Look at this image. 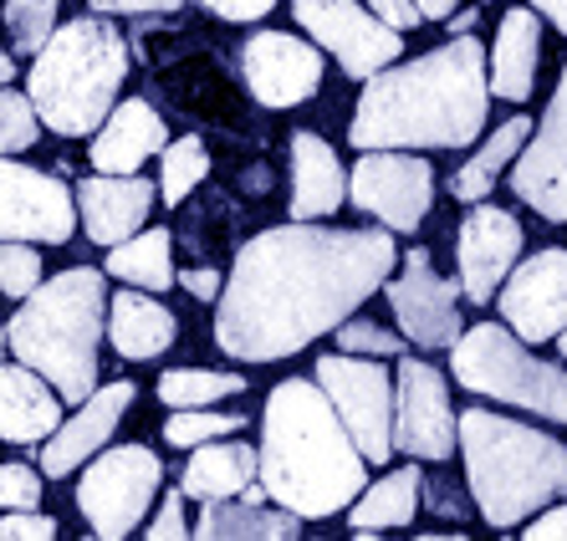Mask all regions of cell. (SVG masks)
<instances>
[{
    "instance_id": "9c48e42d",
    "label": "cell",
    "mask_w": 567,
    "mask_h": 541,
    "mask_svg": "<svg viewBox=\"0 0 567 541\" xmlns=\"http://www.w3.org/2000/svg\"><path fill=\"white\" fill-rule=\"evenodd\" d=\"M312 378L338 409L353 445L363 449V460L389 465V455H394V373L383 368V357L328 353L317 357Z\"/></svg>"
},
{
    "instance_id": "4fadbf2b",
    "label": "cell",
    "mask_w": 567,
    "mask_h": 541,
    "mask_svg": "<svg viewBox=\"0 0 567 541\" xmlns=\"http://www.w3.org/2000/svg\"><path fill=\"white\" fill-rule=\"evenodd\" d=\"M389 291V306H394V322H399V337L410 347H450L461 337V281H445L430 266V251H410L399 256V277L383 281Z\"/></svg>"
},
{
    "instance_id": "74e56055",
    "label": "cell",
    "mask_w": 567,
    "mask_h": 541,
    "mask_svg": "<svg viewBox=\"0 0 567 541\" xmlns=\"http://www.w3.org/2000/svg\"><path fill=\"white\" fill-rule=\"evenodd\" d=\"M0 506L6 511H37L41 506V470L37 465H0Z\"/></svg>"
},
{
    "instance_id": "d6986e66",
    "label": "cell",
    "mask_w": 567,
    "mask_h": 541,
    "mask_svg": "<svg viewBox=\"0 0 567 541\" xmlns=\"http://www.w3.org/2000/svg\"><path fill=\"white\" fill-rule=\"evenodd\" d=\"M128 409H133V383L128 378L97 383L93 394L78 404V414L62 419L52 435L41 439V465L37 470H47V480H62V476H72V470H82V465L93 460L97 449L113 439V429H118V419Z\"/></svg>"
},
{
    "instance_id": "8fae6325",
    "label": "cell",
    "mask_w": 567,
    "mask_h": 541,
    "mask_svg": "<svg viewBox=\"0 0 567 541\" xmlns=\"http://www.w3.org/2000/svg\"><path fill=\"white\" fill-rule=\"evenodd\" d=\"M291 15L322 46V56H332L358 82L404 56V31L383 27L363 0H291Z\"/></svg>"
},
{
    "instance_id": "8d00e7d4",
    "label": "cell",
    "mask_w": 567,
    "mask_h": 541,
    "mask_svg": "<svg viewBox=\"0 0 567 541\" xmlns=\"http://www.w3.org/2000/svg\"><path fill=\"white\" fill-rule=\"evenodd\" d=\"M41 281V256L31 240H0V296H27Z\"/></svg>"
},
{
    "instance_id": "ee69618b",
    "label": "cell",
    "mask_w": 567,
    "mask_h": 541,
    "mask_svg": "<svg viewBox=\"0 0 567 541\" xmlns=\"http://www.w3.org/2000/svg\"><path fill=\"white\" fill-rule=\"evenodd\" d=\"M373 15H379L383 27H394V31H410V27H424V15L414 0H363Z\"/></svg>"
},
{
    "instance_id": "2e32d148",
    "label": "cell",
    "mask_w": 567,
    "mask_h": 541,
    "mask_svg": "<svg viewBox=\"0 0 567 541\" xmlns=\"http://www.w3.org/2000/svg\"><path fill=\"white\" fill-rule=\"evenodd\" d=\"M491 302L522 343H553L567 327V251L547 246V251L516 261Z\"/></svg>"
},
{
    "instance_id": "ba28073f",
    "label": "cell",
    "mask_w": 567,
    "mask_h": 541,
    "mask_svg": "<svg viewBox=\"0 0 567 541\" xmlns=\"http://www.w3.org/2000/svg\"><path fill=\"white\" fill-rule=\"evenodd\" d=\"M158 486H164V465L148 445H103L82 465L78 511L93 527V537L123 541L128 531L144 527Z\"/></svg>"
},
{
    "instance_id": "30bf717a",
    "label": "cell",
    "mask_w": 567,
    "mask_h": 541,
    "mask_svg": "<svg viewBox=\"0 0 567 541\" xmlns=\"http://www.w3.org/2000/svg\"><path fill=\"white\" fill-rule=\"evenodd\" d=\"M348 199L383 230L414 236L435 205V169L414 148H363L348 174Z\"/></svg>"
},
{
    "instance_id": "ac0fdd59",
    "label": "cell",
    "mask_w": 567,
    "mask_h": 541,
    "mask_svg": "<svg viewBox=\"0 0 567 541\" xmlns=\"http://www.w3.org/2000/svg\"><path fill=\"white\" fill-rule=\"evenodd\" d=\"M516 261H522V220L512 210H502V205L475 199L465 210L461 230H455V266H461L455 281H461V296L486 306Z\"/></svg>"
},
{
    "instance_id": "cb8c5ba5",
    "label": "cell",
    "mask_w": 567,
    "mask_h": 541,
    "mask_svg": "<svg viewBox=\"0 0 567 541\" xmlns=\"http://www.w3.org/2000/svg\"><path fill=\"white\" fill-rule=\"evenodd\" d=\"M62 424V394L27 363L0 357V439L6 445H41Z\"/></svg>"
},
{
    "instance_id": "ffe728a7",
    "label": "cell",
    "mask_w": 567,
    "mask_h": 541,
    "mask_svg": "<svg viewBox=\"0 0 567 541\" xmlns=\"http://www.w3.org/2000/svg\"><path fill=\"white\" fill-rule=\"evenodd\" d=\"M72 199H78V225L87 230V240L118 246L148 225L158 185H148L144 174H93L72 189Z\"/></svg>"
},
{
    "instance_id": "277c9868",
    "label": "cell",
    "mask_w": 567,
    "mask_h": 541,
    "mask_svg": "<svg viewBox=\"0 0 567 541\" xmlns=\"http://www.w3.org/2000/svg\"><path fill=\"white\" fill-rule=\"evenodd\" d=\"M107 332V281L93 266H72L37 281L6 322V353L37 368L66 404L97 388V347Z\"/></svg>"
},
{
    "instance_id": "7402d4cb",
    "label": "cell",
    "mask_w": 567,
    "mask_h": 541,
    "mask_svg": "<svg viewBox=\"0 0 567 541\" xmlns=\"http://www.w3.org/2000/svg\"><path fill=\"white\" fill-rule=\"evenodd\" d=\"M348 174L332 154V144L312 128L291 133V220H328L343 210Z\"/></svg>"
},
{
    "instance_id": "681fc988",
    "label": "cell",
    "mask_w": 567,
    "mask_h": 541,
    "mask_svg": "<svg viewBox=\"0 0 567 541\" xmlns=\"http://www.w3.org/2000/svg\"><path fill=\"white\" fill-rule=\"evenodd\" d=\"M16 77V62H11V52H6V46H0V87H6V82Z\"/></svg>"
},
{
    "instance_id": "f35d334b",
    "label": "cell",
    "mask_w": 567,
    "mask_h": 541,
    "mask_svg": "<svg viewBox=\"0 0 567 541\" xmlns=\"http://www.w3.org/2000/svg\"><path fill=\"white\" fill-rule=\"evenodd\" d=\"M56 521L41 511H6L0 516V541H52Z\"/></svg>"
},
{
    "instance_id": "7a4b0ae2",
    "label": "cell",
    "mask_w": 567,
    "mask_h": 541,
    "mask_svg": "<svg viewBox=\"0 0 567 541\" xmlns=\"http://www.w3.org/2000/svg\"><path fill=\"white\" fill-rule=\"evenodd\" d=\"M491 118L486 46L461 31L445 46L389 62L363 77L348 144L363 148H471Z\"/></svg>"
},
{
    "instance_id": "44dd1931",
    "label": "cell",
    "mask_w": 567,
    "mask_h": 541,
    "mask_svg": "<svg viewBox=\"0 0 567 541\" xmlns=\"http://www.w3.org/2000/svg\"><path fill=\"white\" fill-rule=\"evenodd\" d=\"M164 144H169L164 118H158L144 97H128V103L107 107V118L93 128L87 159H93L97 174H138Z\"/></svg>"
},
{
    "instance_id": "8992f818",
    "label": "cell",
    "mask_w": 567,
    "mask_h": 541,
    "mask_svg": "<svg viewBox=\"0 0 567 541\" xmlns=\"http://www.w3.org/2000/svg\"><path fill=\"white\" fill-rule=\"evenodd\" d=\"M123 82H128V41L118 37L113 21L93 11L62 21L41 41L27 77V97L41 128L62 133V138H87L107 118V107L118 103Z\"/></svg>"
},
{
    "instance_id": "3957f363",
    "label": "cell",
    "mask_w": 567,
    "mask_h": 541,
    "mask_svg": "<svg viewBox=\"0 0 567 541\" xmlns=\"http://www.w3.org/2000/svg\"><path fill=\"white\" fill-rule=\"evenodd\" d=\"M256 480L271 501L302 521H328L348 511L358 490L369 486V460L317 378H281L266 394Z\"/></svg>"
},
{
    "instance_id": "52a82bcc",
    "label": "cell",
    "mask_w": 567,
    "mask_h": 541,
    "mask_svg": "<svg viewBox=\"0 0 567 541\" xmlns=\"http://www.w3.org/2000/svg\"><path fill=\"white\" fill-rule=\"evenodd\" d=\"M450 373L471 394H486L567 429V368L527 353V343L506 322L461 327V337L450 343Z\"/></svg>"
},
{
    "instance_id": "d6a6232c",
    "label": "cell",
    "mask_w": 567,
    "mask_h": 541,
    "mask_svg": "<svg viewBox=\"0 0 567 541\" xmlns=\"http://www.w3.org/2000/svg\"><path fill=\"white\" fill-rule=\"evenodd\" d=\"M56 11H62V0H6V31H11L16 52L21 56H37L41 41L56 31Z\"/></svg>"
},
{
    "instance_id": "d4e9b609",
    "label": "cell",
    "mask_w": 567,
    "mask_h": 541,
    "mask_svg": "<svg viewBox=\"0 0 567 541\" xmlns=\"http://www.w3.org/2000/svg\"><path fill=\"white\" fill-rule=\"evenodd\" d=\"M107 343L118 357H133V363H148V357L169 353L174 337H179V322L164 302H154V291L123 287L118 296H107Z\"/></svg>"
},
{
    "instance_id": "f6af8a7d",
    "label": "cell",
    "mask_w": 567,
    "mask_h": 541,
    "mask_svg": "<svg viewBox=\"0 0 567 541\" xmlns=\"http://www.w3.org/2000/svg\"><path fill=\"white\" fill-rule=\"evenodd\" d=\"M174 281L195 296V302H205V306H215V296H220V271H210V266H189V271H174Z\"/></svg>"
},
{
    "instance_id": "f1b7e54d",
    "label": "cell",
    "mask_w": 567,
    "mask_h": 541,
    "mask_svg": "<svg viewBox=\"0 0 567 541\" xmlns=\"http://www.w3.org/2000/svg\"><path fill=\"white\" fill-rule=\"evenodd\" d=\"M107 277H118L123 287H138V291H169L174 287V236L164 225L154 230H133L128 240L107 246V261H103Z\"/></svg>"
},
{
    "instance_id": "4316f807",
    "label": "cell",
    "mask_w": 567,
    "mask_h": 541,
    "mask_svg": "<svg viewBox=\"0 0 567 541\" xmlns=\"http://www.w3.org/2000/svg\"><path fill=\"white\" fill-rule=\"evenodd\" d=\"M199 521L189 527V537L205 541H291L302 531V516H291L277 501H240V496H225V501H199Z\"/></svg>"
},
{
    "instance_id": "1f68e13d",
    "label": "cell",
    "mask_w": 567,
    "mask_h": 541,
    "mask_svg": "<svg viewBox=\"0 0 567 541\" xmlns=\"http://www.w3.org/2000/svg\"><path fill=\"white\" fill-rule=\"evenodd\" d=\"M158 199L164 205H185L195 195V185H205V174H210V148L199 144V138H174V144L158 148Z\"/></svg>"
},
{
    "instance_id": "c3c4849f",
    "label": "cell",
    "mask_w": 567,
    "mask_h": 541,
    "mask_svg": "<svg viewBox=\"0 0 567 541\" xmlns=\"http://www.w3.org/2000/svg\"><path fill=\"white\" fill-rule=\"evenodd\" d=\"M475 21H481V15H475V11H461V15L450 11V15H445V27H450V37H461V31H475Z\"/></svg>"
},
{
    "instance_id": "7c38bea8",
    "label": "cell",
    "mask_w": 567,
    "mask_h": 541,
    "mask_svg": "<svg viewBox=\"0 0 567 541\" xmlns=\"http://www.w3.org/2000/svg\"><path fill=\"white\" fill-rule=\"evenodd\" d=\"M394 449L430 465L455 455V404H450L445 373L404 353L394 368Z\"/></svg>"
},
{
    "instance_id": "5bb4252c",
    "label": "cell",
    "mask_w": 567,
    "mask_h": 541,
    "mask_svg": "<svg viewBox=\"0 0 567 541\" xmlns=\"http://www.w3.org/2000/svg\"><path fill=\"white\" fill-rule=\"evenodd\" d=\"M78 230V199L56 174L16 164L0 154V240H31V246H66Z\"/></svg>"
},
{
    "instance_id": "6da1fadb",
    "label": "cell",
    "mask_w": 567,
    "mask_h": 541,
    "mask_svg": "<svg viewBox=\"0 0 567 541\" xmlns=\"http://www.w3.org/2000/svg\"><path fill=\"white\" fill-rule=\"evenodd\" d=\"M394 230L287 220L251 236L215 296V347L236 363L281 357L328 337L394 277Z\"/></svg>"
},
{
    "instance_id": "b9f144b4",
    "label": "cell",
    "mask_w": 567,
    "mask_h": 541,
    "mask_svg": "<svg viewBox=\"0 0 567 541\" xmlns=\"http://www.w3.org/2000/svg\"><path fill=\"white\" fill-rule=\"evenodd\" d=\"M527 537L532 541H567V496L547 501L537 516H527Z\"/></svg>"
},
{
    "instance_id": "bcb514c9",
    "label": "cell",
    "mask_w": 567,
    "mask_h": 541,
    "mask_svg": "<svg viewBox=\"0 0 567 541\" xmlns=\"http://www.w3.org/2000/svg\"><path fill=\"white\" fill-rule=\"evenodd\" d=\"M527 6L542 15V21H553V27L567 37V0H527Z\"/></svg>"
},
{
    "instance_id": "60d3db41",
    "label": "cell",
    "mask_w": 567,
    "mask_h": 541,
    "mask_svg": "<svg viewBox=\"0 0 567 541\" xmlns=\"http://www.w3.org/2000/svg\"><path fill=\"white\" fill-rule=\"evenodd\" d=\"M210 15L230 21V27H251V21H266V15L277 11V0H199Z\"/></svg>"
},
{
    "instance_id": "9a60e30c",
    "label": "cell",
    "mask_w": 567,
    "mask_h": 541,
    "mask_svg": "<svg viewBox=\"0 0 567 541\" xmlns=\"http://www.w3.org/2000/svg\"><path fill=\"white\" fill-rule=\"evenodd\" d=\"M240 82L261 107H302L322 87V46L291 31H251L240 41Z\"/></svg>"
},
{
    "instance_id": "d590c367",
    "label": "cell",
    "mask_w": 567,
    "mask_h": 541,
    "mask_svg": "<svg viewBox=\"0 0 567 541\" xmlns=\"http://www.w3.org/2000/svg\"><path fill=\"white\" fill-rule=\"evenodd\" d=\"M332 343H338V353H358V357H399L404 347H410L399 332L379 327V322H363L358 312L332 327Z\"/></svg>"
},
{
    "instance_id": "e0dca14e",
    "label": "cell",
    "mask_w": 567,
    "mask_h": 541,
    "mask_svg": "<svg viewBox=\"0 0 567 541\" xmlns=\"http://www.w3.org/2000/svg\"><path fill=\"white\" fill-rule=\"evenodd\" d=\"M512 189L542 220L567 225V62L537 133H527L522 154L512 159Z\"/></svg>"
},
{
    "instance_id": "816d5d0a",
    "label": "cell",
    "mask_w": 567,
    "mask_h": 541,
    "mask_svg": "<svg viewBox=\"0 0 567 541\" xmlns=\"http://www.w3.org/2000/svg\"><path fill=\"white\" fill-rule=\"evenodd\" d=\"M0 357H6V318H0Z\"/></svg>"
},
{
    "instance_id": "7dc6e473",
    "label": "cell",
    "mask_w": 567,
    "mask_h": 541,
    "mask_svg": "<svg viewBox=\"0 0 567 541\" xmlns=\"http://www.w3.org/2000/svg\"><path fill=\"white\" fill-rule=\"evenodd\" d=\"M414 6H420V15H424V21H445V15L455 11L461 0H414Z\"/></svg>"
},
{
    "instance_id": "7bdbcfd3",
    "label": "cell",
    "mask_w": 567,
    "mask_h": 541,
    "mask_svg": "<svg viewBox=\"0 0 567 541\" xmlns=\"http://www.w3.org/2000/svg\"><path fill=\"white\" fill-rule=\"evenodd\" d=\"M97 15H169L185 0H87Z\"/></svg>"
},
{
    "instance_id": "603a6c76",
    "label": "cell",
    "mask_w": 567,
    "mask_h": 541,
    "mask_svg": "<svg viewBox=\"0 0 567 541\" xmlns=\"http://www.w3.org/2000/svg\"><path fill=\"white\" fill-rule=\"evenodd\" d=\"M537 62H542V15L532 6H516L502 15L496 41L486 46V82L491 97L502 103H527L537 87Z\"/></svg>"
},
{
    "instance_id": "f546056e",
    "label": "cell",
    "mask_w": 567,
    "mask_h": 541,
    "mask_svg": "<svg viewBox=\"0 0 567 541\" xmlns=\"http://www.w3.org/2000/svg\"><path fill=\"white\" fill-rule=\"evenodd\" d=\"M527 133H532V118H527V113H512V118H506L502 128L491 133L486 144L475 148L471 159L455 169V179H450V195L461 199V205H475V199H486L491 189H496V179L512 169V159L522 154Z\"/></svg>"
},
{
    "instance_id": "484cf974",
    "label": "cell",
    "mask_w": 567,
    "mask_h": 541,
    "mask_svg": "<svg viewBox=\"0 0 567 541\" xmlns=\"http://www.w3.org/2000/svg\"><path fill=\"white\" fill-rule=\"evenodd\" d=\"M420 506H424V470H414V460H410V465H399V470H389V476H379L373 486L358 490L353 506H348V527H353V537L399 531L420 516Z\"/></svg>"
},
{
    "instance_id": "4dcf8cb0",
    "label": "cell",
    "mask_w": 567,
    "mask_h": 541,
    "mask_svg": "<svg viewBox=\"0 0 567 541\" xmlns=\"http://www.w3.org/2000/svg\"><path fill=\"white\" fill-rule=\"evenodd\" d=\"M246 394L240 373H205V368H169L158 378V404L164 409H215L220 398Z\"/></svg>"
},
{
    "instance_id": "e575fe53",
    "label": "cell",
    "mask_w": 567,
    "mask_h": 541,
    "mask_svg": "<svg viewBox=\"0 0 567 541\" xmlns=\"http://www.w3.org/2000/svg\"><path fill=\"white\" fill-rule=\"evenodd\" d=\"M41 138V118L27 93H11V82L0 87V154H27Z\"/></svg>"
},
{
    "instance_id": "f907efd6",
    "label": "cell",
    "mask_w": 567,
    "mask_h": 541,
    "mask_svg": "<svg viewBox=\"0 0 567 541\" xmlns=\"http://www.w3.org/2000/svg\"><path fill=\"white\" fill-rule=\"evenodd\" d=\"M557 347H563V363H567V327L557 332Z\"/></svg>"
},
{
    "instance_id": "83f0119b",
    "label": "cell",
    "mask_w": 567,
    "mask_h": 541,
    "mask_svg": "<svg viewBox=\"0 0 567 541\" xmlns=\"http://www.w3.org/2000/svg\"><path fill=\"white\" fill-rule=\"evenodd\" d=\"M256 480V449L246 439H205V445L189 449V465H185V490L189 501H225V496H240V490Z\"/></svg>"
},
{
    "instance_id": "ab89813d",
    "label": "cell",
    "mask_w": 567,
    "mask_h": 541,
    "mask_svg": "<svg viewBox=\"0 0 567 541\" xmlns=\"http://www.w3.org/2000/svg\"><path fill=\"white\" fill-rule=\"evenodd\" d=\"M148 537H154V541H179V537H189V521H185V490H169V496L158 501V516L148 521Z\"/></svg>"
},
{
    "instance_id": "5b68a950",
    "label": "cell",
    "mask_w": 567,
    "mask_h": 541,
    "mask_svg": "<svg viewBox=\"0 0 567 541\" xmlns=\"http://www.w3.org/2000/svg\"><path fill=\"white\" fill-rule=\"evenodd\" d=\"M465 455V486L491 531H516L547 501L567 496V445L537 424L465 409L455 419Z\"/></svg>"
},
{
    "instance_id": "836d02e7",
    "label": "cell",
    "mask_w": 567,
    "mask_h": 541,
    "mask_svg": "<svg viewBox=\"0 0 567 541\" xmlns=\"http://www.w3.org/2000/svg\"><path fill=\"white\" fill-rule=\"evenodd\" d=\"M246 429L240 414H215V409H169V424H164V439L174 449H195L205 439H220V435H236Z\"/></svg>"
}]
</instances>
